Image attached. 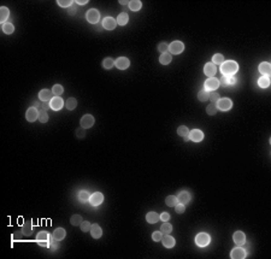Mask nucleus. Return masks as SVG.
Listing matches in <instances>:
<instances>
[{
  "instance_id": "nucleus-56",
  "label": "nucleus",
  "mask_w": 271,
  "mask_h": 259,
  "mask_svg": "<svg viewBox=\"0 0 271 259\" xmlns=\"http://www.w3.org/2000/svg\"><path fill=\"white\" fill-rule=\"evenodd\" d=\"M75 2L77 5H86L87 2H88V0H76Z\"/></svg>"
},
{
  "instance_id": "nucleus-50",
  "label": "nucleus",
  "mask_w": 271,
  "mask_h": 259,
  "mask_svg": "<svg viewBox=\"0 0 271 259\" xmlns=\"http://www.w3.org/2000/svg\"><path fill=\"white\" fill-rule=\"evenodd\" d=\"M76 136L78 137V139H83L85 136H86V130H85V128H78L77 130H76Z\"/></svg>"
},
{
  "instance_id": "nucleus-8",
  "label": "nucleus",
  "mask_w": 271,
  "mask_h": 259,
  "mask_svg": "<svg viewBox=\"0 0 271 259\" xmlns=\"http://www.w3.org/2000/svg\"><path fill=\"white\" fill-rule=\"evenodd\" d=\"M103 201H104V195L100 192H95L89 196V203L93 206H99Z\"/></svg>"
},
{
  "instance_id": "nucleus-7",
  "label": "nucleus",
  "mask_w": 271,
  "mask_h": 259,
  "mask_svg": "<svg viewBox=\"0 0 271 259\" xmlns=\"http://www.w3.org/2000/svg\"><path fill=\"white\" fill-rule=\"evenodd\" d=\"M50 106H51V109L53 111H59L64 106V100L60 97H53L52 100L50 101Z\"/></svg>"
},
{
  "instance_id": "nucleus-52",
  "label": "nucleus",
  "mask_w": 271,
  "mask_h": 259,
  "mask_svg": "<svg viewBox=\"0 0 271 259\" xmlns=\"http://www.w3.org/2000/svg\"><path fill=\"white\" fill-rule=\"evenodd\" d=\"M48 109H51L50 104H48L47 101H42V102H41V106H40V109H39V111H45V112H47V111H48Z\"/></svg>"
},
{
  "instance_id": "nucleus-17",
  "label": "nucleus",
  "mask_w": 271,
  "mask_h": 259,
  "mask_svg": "<svg viewBox=\"0 0 271 259\" xmlns=\"http://www.w3.org/2000/svg\"><path fill=\"white\" fill-rule=\"evenodd\" d=\"M53 95H54L53 92L50 89H42L40 90V93H39V98H40L41 101H51Z\"/></svg>"
},
{
  "instance_id": "nucleus-41",
  "label": "nucleus",
  "mask_w": 271,
  "mask_h": 259,
  "mask_svg": "<svg viewBox=\"0 0 271 259\" xmlns=\"http://www.w3.org/2000/svg\"><path fill=\"white\" fill-rule=\"evenodd\" d=\"M223 62H224V58H223V54H221V53H217V54H215L213 58H212V63H213L215 65L222 64Z\"/></svg>"
},
{
  "instance_id": "nucleus-51",
  "label": "nucleus",
  "mask_w": 271,
  "mask_h": 259,
  "mask_svg": "<svg viewBox=\"0 0 271 259\" xmlns=\"http://www.w3.org/2000/svg\"><path fill=\"white\" fill-rule=\"evenodd\" d=\"M175 210H176V212H177V214H183L184 210H186V207H184L183 204L177 203L176 205H175Z\"/></svg>"
},
{
  "instance_id": "nucleus-24",
  "label": "nucleus",
  "mask_w": 271,
  "mask_h": 259,
  "mask_svg": "<svg viewBox=\"0 0 271 259\" xmlns=\"http://www.w3.org/2000/svg\"><path fill=\"white\" fill-rule=\"evenodd\" d=\"M160 219V214H158L157 212H148V214H146V221L148 222V223H157L158 221Z\"/></svg>"
},
{
  "instance_id": "nucleus-54",
  "label": "nucleus",
  "mask_w": 271,
  "mask_h": 259,
  "mask_svg": "<svg viewBox=\"0 0 271 259\" xmlns=\"http://www.w3.org/2000/svg\"><path fill=\"white\" fill-rule=\"evenodd\" d=\"M58 242H59V240H55V239H54V241L52 242V244H51V245H50V247H51V249H52V251L57 249V248H59V244H58Z\"/></svg>"
},
{
  "instance_id": "nucleus-1",
  "label": "nucleus",
  "mask_w": 271,
  "mask_h": 259,
  "mask_svg": "<svg viewBox=\"0 0 271 259\" xmlns=\"http://www.w3.org/2000/svg\"><path fill=\"white\" fill-rule=\"evenodd\" d=\"M238 70V65L234 60H225L221 64V71L224 76H234Z\"/></svg>"
},
{
  "instance_id": "nucleus-38",
  "label": "nucleus",
  "mask_w": 271,
  "mask_h": 259,
  "mask_svg": "<svg viewBox=\"0 0 271 259\" xmlns=\"http://www.w3.org/2000/svg\"><path fill=\"white\" fill-rule=\"evenodd\" d=\"M198 99H199V101H206V100H208V92L205 89H201L198 93Z\"/></svg>"
},
{
  "instance_id": "nucleus-36",
  "label": "nucleus",
  "mask_w": 271,
  "mask_h": 259,
  "mask_svg": "<svg viewBox=\"0 0 271 259\" xmlns=\"http://www.w3.org/2000/svg\"><path fill=\"white\" fill-rule=\"evenodd\" d=\"M52 92H53L54 97H60L64 93V88L60 84H54L53 88H52Z\"/></svg>"
},
{
  "instance_id": "nucleus-3",
  "label": "nucleus",
  "mask_w": 271,
  "mask_h": 259,
  "mask_svg": "<svg viewBox=\"0 0 271 259\" xmlns=\"http://www.w3.org/2000/svg\"><path fill=\"white\" fill-rule=\"evenodd\" d=\"M219 87V80L216 77H208L205 81V86H204V89L207 92H213Z\"/></svg>"
},
{
  "instance_id": "nucleus-13",
  "label": "nucleus",
  "mask_w": 271,
  "mask_h": 259,
  "mask_svg": "<svg viewBox=\"0 0 271 259\" xmlns=\"http://www.w3.org/2000/svg\"><path fill=\"white\" fill-rule=\"evenodd\" d=\"M230 258H233V259L246 258V251L242 247H235L230 252Z\"/></svg>"
},
{
  "instance_id": "nucleus-43",
  "label": "nucleus",
  "mask_w": 271,
  "mask_h": 259,
  "mask_svg": "<svg viewBox=\"0 0 271 259\" xmlns=\"http://www.w3.org/2000/svg\"><path fill=\"white\" fill-rule=\"evenodd\" d=\"M78 199H80L81 201H83V203L88 201V200H89V194H88V192L86 191L78 192Z\"/></svg>"
},
{
  "instance_id": "nucleus-34",
  "label": "nucleus",
  "mask_w": 271,
  "mask_h": 259,
  "mask_svg": "<svg viewBox=\"0 0 271 259\" xmlns=\"http://www.w3.org/2000/svg\"><path fill=\"white\" fill-rule=\"evenodd\" d=\"M160 231H162L163 234H170L173 231V225L170 224V223H168V222H164L162 227H160Z\"/></svg>"
},
{
  "instance_id": "nucleus-20",
  "label": "nucleus",
  "mask_w": 271,
  "mask_h": 259,
  "mask_svg": "<svg viewBox=\"0 0 271 259\" xmlns=\"http://www.w3.org/2000/svg\"><path fill=\"white\" fill-rule=\"evenodd\" d=\"M162 242L163 246H165L166 248H173L175 245H176V241L173 236H169V234H165L164 236L162 237Z\"/></svg>"
},
{
  "instance_id": "nucleus-49",
  "label": "nucleus",
  "mask_w": 271,
  "mask_h": 259,
  "mask_svg": "<svg viewBox=\"0 0 271 259\" xmlns=\"http://www.w3.org/2000/svg\"><path fill=\"white\" fill-rule=\"evenodd\" d=\"M162 237H163V233L162 231H154L153 234H152V239H153V241H162Z\"/></svg>"
},
{
  "instance_id": "nucleus-14",
  "label": "nucleus",
  "mask_w": 271,
  "mask_h": 259,
  "mask_svg": "<svg viewBox=\"0 0 271 259\" xmlns=\"http://www.w3.org/2000/svg\"><path fill=\"white\" fill-rule=\"evenodd\" d=\"M115 65H116L119 70H125V69L129 68L130 60L127 57H119L118 59L115 62Z\"/></svg>"
},
{
  "instance_id": "nucleus-29",
  "label": "nucleus",
  "mask_w": 271,
  "mask_h": 259,
  "mask_svg": "<svg viewBox=\"0 0 271 259\" xmlns=\"http://www.w3.org/2000/svg\"><path fill=\"white\" fill-rule=\"evenodd\" d=\"M258 86L261 87V88H268L270 86V79L269 76H261L259 80H258Z\"/></svg>"
},
{
  "instance_id": "nucleus-5",
  "label": "nucleus",
  "mask_w": 271,
  "mask_h": 259,
  "mask_svg": "<svg viewBox=\"0 0 271 259\" xmlns=\"http://www.w3.org/2000/svg\"><path fill=\"white\" fill-rule=\"evenodd\" d=\"M169 51L173 54H180L184 51V44L181 41H173L169 45Z\"/></svg>"
},
{
  "instance_id": "nucleus-58",
  "label": "nucleus",
  "mask_w": 271,
  "mask_h": 259,
  "mask_svg": "<svg viewBox=\"0 0 271 259\" xmlns=\"http://www.w3.org/2000/svg\"><path fill=\"white\" fill-rule=\"evenodd\" d=\"M119 2L122 5H129V1H124V0H119Z\"/></svg>"
},
{
  "instance_id": "nucleus-16",
  "label": "nucleus",
  "mask_w": 271,
  "mask_h": 259,
  "mask_svg": "<svg viewBox=\"0 0 271 259\" xmlns=\"http://www.w3.org/2000/svg\"><path fill=\"white\" fill-rule=\"evenodd\" d=\"M116 25H117V21L115 18H112V17H106L103 21V27L105 29H107V30H113L116 28Z\"/></svg>"
},
{
  "instance_id": "nucleus-11",
  "label": "nucleus",
  "mask_w": 271,
  "mask_h": 259,
  "mask_svg": "<svg viewBox=\"0 0 271 259\" xmlns=\"http://www.w3.org/2000/svg\"><path fill=\"white\" fill-rule=\"evenodd\" d=\"M25 118H27V121H29V122H34V121H36V119H39V110L37 109H35V107H29L28 110H27V113H25Z\"/></svg>"
},
{
  "instance_id": "nucleus-22",
  "label": "nucleus",
  "mask_w": 271,
  "mask_h": 259,
  "mask_svg": "<svg viewBox=\"0 0 271 259\" xmlns=\"http://www.w3.org/2000/svg\"><path fill=\"white\" fill-rule=\"evenodd\" d=\"M189 200H190V194L188 192H181L177 196V201L180 204H183V205L189 203Z\"/></svg>"
},
{
  "instance_id": "nucleus-53",
  "label": "nucleus",
  "mask_w": 271,
  "mask_h": 259,
  "mask_svg": "<svg viewBox=\"0 0 271 259\" xmlns=\"http://www.w3.org/2000/svg\"><path fill=\"white\" fill-rule=\"evenodd\" d=\"M160 219H162L163 222H168L169 219H170V214H168V212H163L160 214Z\"/></svg>"
},
{
  "instance_id": "nucleus-25",
  "label": "nucleus",
  "mask_w": 271,
  "mask_h": 259,
  "mask_svg": "<svg viewBox=\"0 0 271 259\" xmlns=\"http://www.w3.org/2000/svg\"><path fill=\"white\" fill-rule=\"evenodd\" d=\"M65 235H66V233H65V229H63V228H57L53 231V237L55 240H59V241L63 240Z\"/></svg>"
},
{
  "instance_id": "nucleus-35",
  "label": "nucleus",
  "mask_w": 271,
  "mask_h": 259,
  "mask_svg": "<svg viewBox=\"0 0 271 259\" xmlns=\"http://www.w3.org/2000/svg\"><path fill=\"white\" fill-rule=\"evenodd\" d=\"M65 106H66L68 110H74V109H76V106H77V100H76L75 98H69V99L66 100Z\"/></svg>"
},
{
  "instance_id": "nucleus-10",
  "label": "nucleus",
  "mask_w": 271,
  "mask_h": 259,
  "mask_svg": "<svg viewBox=\"0 0 271 259\" xmlns=\"http://www.w3.org/2000/svg\"><path fill=\"white\" fill-rule=\"evenodd\" d=\"M36 241L39 244V246H42V247H48V234L46 231H40L37 235H36Z\"/></svg>"
},
{
  "instance_id": "nucleus-23",
  "label": "nucleus",
  "mask_w": 271,
  "mask_h": 259,
  "mask_svg": "<svg viewBox=\"0 0 271 259\" xmlns=\"http://www.w3.org/2000/svg\"><path fill=\"white\" fill-rule=\"evenodd\" d=\"M90 235L94 237V239H99V237H101V235H103V230H101V228H100L98 224H93L92 227H90Z\"/></svg>"
},
{
  "instance_id": "nucleus-21",
  "label": "nucleus",
  "mask_w": 271,
  "mask_h": 259,
  "mask_svg": "<svg viewBox=\"0 0 271 259\" xmlns=\"http://www.w3.org/2000/svg\"><path fill=\"white\" fill-rule=\"evenodd\" d=\"M270 71H271L270 63H268V62H263V63H260L259 64V72L260 74H263L264 76H269V75H270Z\"/></svg>"
},
{
  "instance_id": "nucleus-46",
  "label": "nucleus",
  "mask_w": 271,
  "mask_h": 259,
  "mask_svg": "<svg viewBox=\"0 0 271 259\" xmlns=\"http://www.w3.org/2000/svg\"><path fill=\"white\" fill-rule=\"evenodd\" d=\"M158 51L160 52V53H166L168 51H169V45L166 44V42H160L159 45H158Z\"/></svg>"
},
{
  "instance_id": "nucleus-39",
  "label": "nucleus",
  "mask_w": 271,
  "mask_h": 259,
  "mask_svg": "<svg viewBox=\"0 0 271 259\" xmlns=\"http://www.w3.org/2000/svg\"><path fill=\"white\" fill-rule=\"evenodd\" d=\"M217 105L216 104H210L207 107H206V112H207V114H210V116H213V114H216L217 113Z\"/></svg>"
},
{
  "instance_id": "nucleus-27",
  "label": "nucleus",
  "mask_w": 271,
  "mask_h": 259,
  "mask_svg": "<svg viewBox=\"0 0 271 259\" xmlns=\"http://www.w3.org/2000/svg\"><path fill=\"white\" fill-rule=\"evenodd\" d=\"M9 16H10L9 9H7L6 6H2V7L0 9V22L5 23V21L9 18Z\"/></svg>"
},
{
  "instance_id": "nucleus-4",
  "label": "nucleus",
  "mask_w": 271,
  "mask_h": 259,
  "mask_svg": "<svg viewBox=\"0 0 271 259\" xmlns=\"http://www.w3.org/2000/svg\"><path fill=\"white\" fill-rule=\"evenodd\" d=\"M216 105L217 109L221 110V111H229L233 107V101L229 98H223V99H219L216 102Z\"/></svg>"
},
{
  "instance_id": "nucleus-37",
  "label": "nucleus",
  "mask_w": 271,
  "mask_h": 259,
  "mask_svg": "<svg viewBox=\"0 0 271 259\" xmlns=\"http://www.w3.org/2000/svg\"><path fill=\"white\" fill-rule=\"evenodd\" d=\"M113 65H115V60H113L112 58H110V57L105 58V59L103 60V67L105 69H111Z\"/></svg>"
},
{
  "instance_id": "nucleus-45",
  "label": "nucleus",
  "mask_w": 271,
  "mask_h": 259,
  "mask_svg": "<svg viewBox=\"0 0 271 259\" xmlns=\"http://www.w3.org/2000/svg\"><path fill=\"white\" fill-rule=\"evenodd\" d=\"M57 4H58L59 6H62V7H70L74 2H72L71 0H58Z\"/></svg>"
},
{
  "instance_id": "nucleus-42",
  "label": "nucleus",
  "mask_w": 271,
  "mask_h": 259,
  "mask_svg": "<svg viewBox=\"0 0 271 259\" xmlns=\"http://www.w3.org/2000/svg\"><path fill=\"white\" fill-rule=\"evenodd\" d=\"M32 225L30 223H24L23 227H22V233L24 234V235H30L32 234Z\"/></svg>"
},
{
  "instance_id": "nucleus-26",
  "label": "nucleus",
  "mask_w": 271,
  "mask_h": 259,
  "mask_svg": "<svg viewBox=\"0 0 271 259\" xmlns=\"http://www.w3.org/2000/svg\"><path fill=\"white\" fill-rule=\"evenodd\" d=\"M171 59H173V57L170 53H163L162 56L159 57V62H160V64L163 65H168V64H170L171 63Z\"/></svg>"
},
{
  "instance_id": "nucleus-55",
  "label": "nucleus",
  "mask_w": 271,
  "mask_h": 259,
  "mask_svg": "<svg viewBox=\"0 0 271 259\" xmlns=\"http://www.w3.org/2000/svg\"><path fill=\"white\" fill-rule=\"evenodd\" d=\"M75 13H76V6L75 5H71V6L69 7V13H68V15H71V16H72V15H75Z\"/></svg>"
},
{
  "instance_id": "nucleus-18",
  "label": "nucleus",
  "mask_w": 271,
  "mask_h": 259,
  "mask_svg": "<svg viewBox=\"0 0 271 259\" xmlns=\"http://www.w3.org/2000/svg\"><path fill=\"white\" fill-rule=\"evenodd\" d=\"M236 82V80L234 76H224L222 75V77L219 80V84H222L223 87H229V86H234Z\"/></svg>"
},
{
  "instance_id": "nucleus-9",
  "label": "nucleus",
  "mask_w": 271,
  "mask_h": 259,
  "mask_svg": "<svg viewBox=\"0 0 271 259\" xmlns=\"http://www.w3.org/2000/svg\"><path fill=\"white\" fill-rule=\"evenodd\" d=\"M189 140L194 141V142H200L204 140V133L200 129H194L189 132Z\"/></svg>"
},
{
  "instance_id": "nucleus-19",
  "label": "nucleus",
  "mask_w": 271,
  "mask_h": 259,
  "mask_svg": "<svg viewBox=\"0 0 271 259\" xmlns=\"http://www.w3.org/2000/svg\"><path fill=\"white\" fill-rule=\"evenodd\" d=\"M233 240H234V242L238 245V246H242V245H245V242H246V235L242 233V231H235V234H234V236H233Z\"/></svg>"
},
{
  "instance_id": "nucleus-48",
  "label": "nucleus",
  "mask_w": 271,
  "mask_h": 259,
  "mask_svg": "<svg viewBox=\"0 0 271 259\" xmlns=\"http://www.w3.org/2000/svg\"><path fill=\"white\" fill-rule=\"evenodd\" d=\"M39 121L41 123H46L48 121V114L45 111H39Z\"/></svg>"
},
{
  "instance_id": "nucleus-15",
  "label": "nucleus",
  "mask_w": 271,
  "mask_h": 259,
  "mask_svg": "<svg viewBox=\"0 0 271 259\" xmlns=\"http://www.w3.org/2000/svg\"><path fill=\"white\" fill-rule=\"evenodd\" d=\"M217 72V67L213 63H206L204 67V74L208 77H215V74Z\"/></svg>"
},
{
  "instance_id": "nucleus-12",
  "label": "nucleus",
  "mask_w": 271,
  "mask_h": 259,
  "mask_svg": "<svg viewBox=\"0 0 271 259\" xmlns=\"http://www.w3.org/2000/svg\"><path fill=\"white\" fill-rule=\"evenodd\" d=\"M94 124V117L92 114H85L81 118V127L85 129H89L90 127H93Z\"/></svg>"
},
{
  "instance_id": "nucleus-59",
  "label": "nucleus",
  "mask_w": 271,
  "mask_h": 259,
  "mask_svg": "<svg viewBox=\"0 0 271 259\" xmlns=\"http://www.w3.org/2000/svg\"><path fill=\"white\" fill-rule=\"evenodd\" d=\"M183 139H184V141H189V136H186Z\"/></svg>"
},
{
  "instance_id": "nucleus-47",
  "label": "nucleus",
  "mask_w": 271,
  "mask_h": 259,
  "mask_svg": "<svg viewBox=\"0 0 271 259\" xmlns=\"http://www.w3.org/2000/svg\"><path fill=\"white\" fill-rule=\"evenodd\" d=\"M90 227H92V224H90L88 221H83V222L81 223V225H80V228H81V230H82L83 233H87L88 230H90Z\"/></svg>"
},
{
  "instance_id": "nucleus-31",
  "label": "nucleus",
  "mask_w": 271,
  "mask_h": 259,
  "mask_svg": "<svg viewBox=\"0 0 271 259\" xmlns=\"http://www.w3.org/2000/svg\"><path fill=\"white\" fill-rule=\"evenodd\" d=\"M2 32L7 35L12 34V33L15 32L13 24H11V23H4V24H2Z\"/></svg>"
},
{
  "instance_id": "nucleus-28",
  "label": "nucleus",
  "mask_w": 271,
  "mask_h": 259,
  "mask_svg": "<svg viewBox=\"0 0 271 259\" xmlns=\"http://www.w3.org/2000/svg\"><path fill=\"white\" fill-rule=\"evenodd\" d=\"M129 21V16H128V13H125V12H122L120 15H118V17H117V23H118L119 25H125Z\"/></svg>"
},
{
  "instance_id": "nucleus-57",
  "label": "nucleus",
  "mask_w": 271,
  "mask_h": 259,
  "mask_svg": "<svg viewBox=\"0 0 271 259\" xmlns=\"http://www.w3.org/2000/svg\"><path fill=\"white\" fill-rule=\"evenodd\" d=\"M40 106H41V104H40V101H35L34 102V105H33V107H35V109H40Z\"/></svg>"
},
{
  "instance_id": "nucleus-30",
  "label": "nucleus",
  "mask_w": 271,
  "mask_h": 259,
  "mask_svg": "<svg viewBox=\"0 0 271 259\" xmlns=\"http://www.w3.org/2000/svg\"><path fill=\"white\" fill-rule=\"evenodd\" d=\"M142 6V2L140 0H131L129 1V7L131 11H139Z\"/></svg>"
},
{
  "instance_id": "nucleus-2",
  "label": "nucleus",
  "mask_w": 271,
  "mask_h": 259,
  "mask_svg": "<svg viewBox=\"0 0 271 259\" xmlns=\"http://www.w3.org/2000/svg\"><path fill=\"white\" fill-rule=\"evenodd\" d=\"M211 241V237L208 234L206 233H200L195 236V244L199 246V247H206Z\"/></svg>"
},
{
  "instance_id": "nucleus-32",
  "label": "nucleus",
  "mask_w": 271,
  "mask_h": 259,
  "mask_svg": "<svg viewBox=\"0 0 271 259\" xmlns=\"http://www.w3.org/2000/svg\"><path fill=\"white\" fill-rule=\"evenodd\" d=\"M82 222H83V219H82V217H81L80 214H74V216L70 218V223H71L72 225H75V227L81 225Z\"/></svg>"
},
{
  "instance_id": "nucleus-40",
  "label": "nucleus",
  "mask_w": 271,
  "mask_h": 259,
  "mask_svg": "<svg viewBox=\"0 0 271 259\" xmlns=\"http://www.w3.org/2000/svg\"><path fill=\"white\" fill-rule=\"evenodd\" d=\"M177 203H178V201H177V196H175V195H169V196L165 199V204H166L168 206H175Z\"/></svg>"
},
{
  "instance_id": "nucleus-6",
  "label": "nucleus",
  "mask_w": 271,
  "mask_h": 259,
  "mask_svg": "<svg viewBox=\"0 0 271 259\" xmlns=\"http://www.w3.org/2000/svg\"><path fill=\"white\" fill-rule=\"evenodd\" d=\"M86 18L89 23L95 24V23L99 22L100 13H99V11H98L97 9H90V10H88V12L86 13Z\"/></svg>"
},
{
  "instance_id": "nucleus-44",
  "label": "nucleus",
  "mask_w": 271,
  "mask_h": 259,
  "mask_svg": "<svg viewBox=\"0 0 271 259\" xmlns=\"http://www.w3.org/2000/svg\"><path fill=\"white\" fill-rule=\"evenodd\" d=\"M208 99L212 101V104H216L221 99V97H219V94L217 92H211V93H208Z\"/></svg>"
},
{
  "instance_id": "nucleus-33",
  "label": "nucleus",
  "mask_w": 271,
  "mask_h": 259,
  "mask_svg": "<svg viewBox=\"0 0 271 259\" xmlns=\"http://www.w3.org/2000/svg\"><path fill=\"white\" fill-rule=\"evenodd\" d=\"M189 129L186 127V125H181V127H178L177 128V134L180 136H182V137H186V136H189Z\"/></svg>"
}]
</instances>
